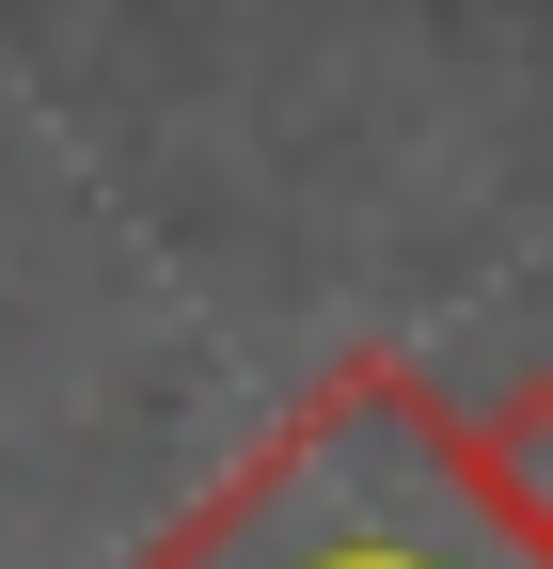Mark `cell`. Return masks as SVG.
Masks as SVG:
<instances>
[{"label":"cell","mask_w":553,"mask_h":569,"mask_svg":"<svg viewBox=\"0 0 553 569\" xmlns=\"http://www.w3.org/2000/svg\"><path fill=\"white\" fill-rule=\"evenodd\" d=\"M127 569H553L459 459V396L411 380V348H332L285 427L190 490Z\"/></svg>","instance_id":"cell-1"},{"label":"cell","mask_w":553,"mask_h":569,"mask_svg":"<svg viewBox=\"0 0 553 569\" xmlns=\"http://www.w3.org/2000/svg\"><path fill=\"white\" fill-rule=\"evenodd\" d=\"M459 459H474V490L553 553V365H522V380H491L459 411Z\"/></svg>","instance_id":"cell-2"}]
</instances>
